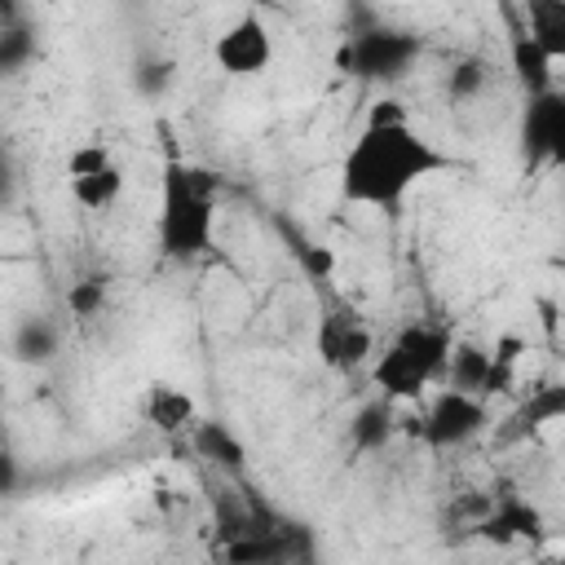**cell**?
Returning a JSON list of instances; mask_svg holds the SVG:
<instances>
[{
    "mask_svg": "<svg viewBox=\"0 0 565 565\" xmlns=\"http://www.w3.org/2000/svg\"><path fill=\"white\" fill-rule=\"evenodd\" d=\"M446 168H450V154H441L433 141H424L411 128L406 106L393 97H380L371 102V115L358 141L340 159V199L375 212H397L419 181Z\"/></svg>",
    "mask_w": 565,
    "mask_h": 565,
    "instance_id": "cell-1",
    "label": "cell"
},
{
    "mask_svg": "<svg viewBox=\"0 0 565 565\" xmlns=\"http://www.w3.org/2000/svg\"><path fill=\"white\" fill-rule=\"evenodd\" d=\"M216 194L221 177L190 163L168 159L159 181V256L163 260H199L216 234Z\"/></svg>",
    "mask_w": 565,
    "mask_h": 565,
    "instance_id": "cell-2",
    "label": "cell"
},
{
    "mask_svg": "<svg viewBox=\"0 0 565 565\" xmlns=\"http://www.w3.org/2000/svg\"><path fill=\"white\" fill-rule=\"evenodd\" d=\"M455 335L437 322H406L388 340V349L371 362V384L388 402H424V388L433 380H446Z\"/></svg>",
    "mask_w": 565,
    "mask_h": 565,
    "instance_id": "cell-3",
    "label": "cell"
},
{
    "mask_svg": "<svg viewBox=\"0 0 565 565\" xmlns=\"http://www.w3.org/2000/svg\"><path fill=\"white\" fill-rule=\"evenodd\" d=\"M419 53H424V40L419 35L397 31V26H366V31L344 35V44L335 53V66L349 79L388 84V79H402L415 66Z\"/></svg>",
    "mask_w": 565,
    "mask_h": 565,
    "instance_id": "cell-4",
    "label": "cell"
},
{
    "mask_svg": "<svg viewBox=\"0 0 565 565\" xmlns=\"http://www.w3.org/2000/svg\"><path fill=\"white\" fill-rule=\"evenodd\" d=\"M516 141H521L525 172H534V168L565 172V93L561 88H543V93L525 97Z\"/></svg>",
    "mask_w": 565,
    "mask_h": 565,
    "instance_id": "cell-5",
    "label": "cell"
},
{
    "mask_svg": "<svg viewBox=\"0 0 565 565\" xmlns=\"http://www.w3.org/2000/svg\"><path fill=\"white\" fill-rule=\"evenodd\" d=\"M66 190L84 212H110L124 194V168L106 141H79L66 154Z\"/></svg>",
    "mask_w": 565,
    "mask_h": 565,
    "instance_id": "cell-6",
    "label": "cell"
},
{
    "mask_svg": "<svg viewBox=\"0 0 565 565\" xmlns=\"http://www.w3.org/2000/svg\"><path fill=\"white\" fill-rule=\"evenodd\" d=\"M486 424H490V415H486V397H481V393H468V388L446 384V388H437V393L428 397V411H424V428H419V437H424L433 450H450V446L472 441Z\"/></svg>",
    "mask_w": 565,
    "mask_h": 565,
    "instance_id": "cell-7",
    "label": "cell"
},
{
    "mask_svg": "<svg viewBox=\"0 0 565 565\" xmlns=\"http://www.w3.org/2000/svg\"><path fill=\"white\" fill-rule=\"evenodd\" d=\"M313 349H318V362L327 371H358L371 353H375V335L366 327V318L358 309H344V305H331L322 318H318V331H313Z\"/></svg>",
    "mask_w": 565,
    "mask_h": 565,
    "instance_id": "cell-8",
    "label": "cell"
},
{
    "mask_svg": "<svg viewBox=\"0 0 565 565\" xmlns=\"http://www.w3.org/2000/svg\"><path fill=\"white\" fill-rule=\"evenodd\" d=\"M212 57L230 79H256L269 71L274 62V35L265 26L260 13H238L216 40H212Z\"/></svg>",
    "mask_w": 565,
    "mask_h": 565,
    "instance_id": "cell-9",
    "label": "cell"
},
{
    "mask_svg": "<svg viewBox=\"0 0 565 565\" xmlns=\"http://www.w3.org/2000/svg\"><path fill=\"white\" fill-rule=\"evenodd\" d=\"M556 419H565V384H561V380H547V384L530 388V393L512 406V415L494 428V441H499V446H516V441H525V437H539V433L552 428Z\"/></svg>",
    "mask_w": 565,
    "mask_h": 565,
    "instance_id": "cell-10",
    "label": "cell"
},
{
    "mask_svg": "<svg viewBox=\"0 0 565 565\" xmlns=\"http://www.w3.org/2000/svg\"><path fill=\"white\" fill-rule=\"evenodd\" d=\"M141 415H146V424H150L154 433L177 437V433L194 428L199 406H194V397H190L181 384H172V380H150L146 393H141Z\"/></svg>",
    "mask_w": 565,
    "mask_h": 565,
    "instance_id": "cell-11",
    "label": "cell"
},
{
    "mask_svg": "<svg viewBox=\"0 0 565 565\" xmlns=\"http://www.w3.org/2000/svg\"><path fill=\"white\" fill-rule=\"evenodd\" d=\"M477 539H486V543H499V547H508V543H521V539H543V512L534 508V503H525V499H499L481 521H477Z\"/></svg>",
    "mask_w": 565,
    "mask_h": 565,
    "instance_id": "cell-12",
    "label": "cell"
},
{
    "mask_svg": "<svg viewBox=\"0 0 565 565\" xmlns=\"http://www.w3.org/2000/svg\"><path fill=\"white\" fill-rule=\"evenodd\" d=\"M190 446L199 450V459H207V463H216V468H225V472H238V468L247 463V446H243V437H238L225 419H203V424H194V428H190Z\"/></svg>",
    "mask_w": 565,
    "mask_h": 565,
    "instance_id": "cell-13",
    "label": "cell"
},
{
    "mask_svg": "<svg viewBox=\"0 0 565 565\" xmlns=\"http://www.w3.org/2000/svg\"><path fill=\"white\" fill-rule=\"evenodd\" d=\"M525 35L552 57L565 62V0H521Z\"/></svg>",
    "mask_w": 565,
    "mask_h": 565,
    "instance_id": "cell-14",
    "label": "cell"
},
{
    "mask_svg": "<svg viewBox=\"0 0 565 565\" xmlns=\"http://www.w3.org/2000/svg\"><path fill=\"white\" fill-rule=\"evenodd\" d=\"M57 344H62V335H57V327H53L49 318H22V322L13 327V340H9L13 358L26 362V366H44V362H53Z\"/></svg>",
    "mask_w": 565,
    "mask_h": 565,
    "instance_id": "cell-15",
    "label": "cell"
},
{
    "mask_svg": "<svg viewBox=\"0 0 565 565\" xmlns=\"http://www.w3.org/2000/svg\"><path fill=\"white\" fill-rule=\"evenodd\" d=\"M486 375H490V349H481L477 340H455L450 362H446V384L486 397Z\"/></svg>",
    "mask_w": 565,
    "mask_h": 565,
    "instance_id": "cell-16",
    "label": "cell"
},
{
    "mask_svg": "<svg viewBox=\"0 0 565 565\" xmlns=\"http://www.w3.org/2000/svg\"><path fill=\"white\" fill-rule=\"evenodd\" d=\"M393 406H397V402L375 397V402H366V406L353 415V446H358V450H380V446H388V437L397 433Z\"/></svg>",
    "mask_w": 565,
    "mask_h": 565,
    "instance_id": "cell-17",
    "label": "cell"
},
{
    "mask_svg": "<svg viewBox=\"0 0 565 565\" xmlns=\"http://www.w3.org/2000/svg\"><path fill=\"white\" fill-rule=\"evenodd\" d=\"M512 71H516V79H521L525 97H530V93L552 88V57H547V53H543L525 31L512 40Z\"/></svg>",
    "mask_w": 565,
    "mask_h": 565,
    "instance_id": "cell-18",
    "label": "cell"
},
{
    "mask_svg": "<svg viewBox=\"0 0 565 565\" xmlns=\"http://www.w3.org/2000/svg\"><path fill=\"white\" fill-rule=\"evenodd\" d=\"M486 79H490V66H486L481 57H459V62L446 71V93H450L455 102H468V97H477V93L486 88Z\"/></svg>",
    "mask_w": 565,
    "mask_h": 565,
    "instance_id": "cell-19",
    "label": "cell"
},
{
    "mask_svg": "<svg viewBox=\"0 0 565 565\" xmlns=\"http://www.w3.org/2000/svg\"><path fill=\"white\" fill-rule=\"evenodd\" d=\"M35 53V40H31V31H22L13 18L4 22V31H0V71L4 75H18L22 66H26V57Z\"/></svg>",
    "mask_w": 565,
    "mask_h": 565,
    "instance_id": "cell-20",
    "label": "cell"
},
{
    "mask_svg": "<svg viewBox=\"0 0 565 565\" xmlns=\"http://www.w3.org/2000/svg\"><path fill=\"white\" fill-rule=\"evenodd\" d=\"M66 305H71V313H75L79 322L97 318V313L106 309V278H84V282H75V287L66 291Z\"/></svg>",
    "mask_w": 565,
    "mask_h": 565,
    "instance_id": "cell-21",
    "label": "cell"
},
{
    "mask_svg": "<svg viewBox=\"0 0 565 565\" xmlns=\"http://www.w3.org/2000/svg\"><path fill=\"white\" fill-rule=\"evenodd\" d=\"M163 79H168V66H146V71H137V88H146V93L163 88Z\"/></svg>",
    "mask_w": 565,
    "mask_h": 565,
    "instance_id": "cell-22",
    "label": "cell"
},
{
    "mask_svg": "<svg viewBox=\"0 0 565 565\" xmlns=\"http://www.w3.org/2000/svg\"><path fill=\"white\" fill-rule=\"evenodd\" d=\"M9 18H13V0H4V22H9Z\"/></svg>",
    "mask_w": 565,
    "mask_h": 565,
    "instance_id": "cell-23",
    "label": "cell"
}]
</instances>
